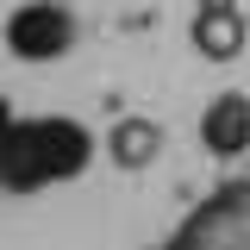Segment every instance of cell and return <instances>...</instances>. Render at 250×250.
<instances>
[{
  "mask_svg": "<svg viewBox=\"0 0 250 250\" xmlns=\"http://www.w3.org/2000/svg\"><path fill=\"white\" fill-rule=\"evenodd\" d=\"M200 144L213 156H250V94L244 88H225L207 100V113H200Z\"/></svg>",
  "mask_w": 250,
  "mask_h": 250,
  "instance_id": "3",
  "label": "cell"
},
{
  "mask_svg": "<svg viewBox=\"0 0 250 250\" xmlns=\"http://www.w3.org/2000/svg\"><path fill=\"white\" fill-rule=\"evenodd\" d=\"M13 131V106H6V94H0V138Z\"/></svg>",
  "mask_w": 250,
  "mask_h": 250,
  "instance_id": "6",
  "label": "cell"
},
{
  "mask_svg": "<svg viewBox=\"0 0 250 250\" xmlns=\"http://www.w3.org/2000/svg\"><path fill=\"white\" fill-rule=\"evenodd\" d=\"M194 50L207 62H231L238 50H244V38H250V25H244V6L238 0H200V13H194Z\"/></svg>",
  "mask_w": 250,
  "mask_h": 250,
  "instance_id": "4",
  "label": "cell"
},
{
  "mask_svg": "<svg viewBox=\"0 0 250 250\" xmlns=\"http://www.w3.org/2000/svg\"><path fill=\"white\" fill-rule=\"evenodd\" d=\"M94 163V131L62 113H38V119H13L0 138V194H38V188L75 182Z\"/></svg>",
  "mask_w": 250,
  "mask_h": 250,
  "instance_id": "1",
  "label": "cell"
},
{
  "mask_svg": "<svg viewBox=\"0 0 250 250\" xmlns=\"http://www.w3.org/2000/svg\"><path fill=\"white\" fill-rule=\"evenodd\" d=\"M0 44H6L13 62H62L75 50V13L57 6V0H25V6L6 13Z\"/></svg>",
  "mask_w": 250,
  "mask_h": 250,
  "instance_id": "2",
  "label": "cell"
},
{
  "mask_svg": "<svg viewBox=\"0 0 250 250\" xmlns=\"http://www.w3.org/2000/svg\"><path fill=\"white\" fill-rule=\"evenodd\" d=\"M106 156L119 163V169H150L156 156H163V125L150 119H119L106 131Z\"/></svg>",
  "mask_w": 250,
  "mask_h": 250,
  "instance_id": "5",
  "label": "cell"
}]
</instances>
